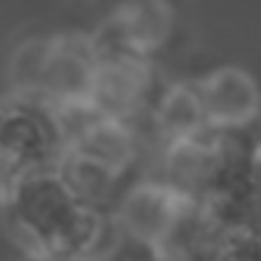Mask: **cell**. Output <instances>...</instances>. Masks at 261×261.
<instances>
[{
	"instance_id": "cell-3",
	"label": "cell",
	"mask_w": 261,
	"mask_h": 261,
	"mask_svg": "<svg viewBox=\"0 0 261 261\" xmlns=\"http://www.w3.org/2000/svg\"><path fill=\"white\" fill-rule=\"evenodd\" d=\"M115 17L138 57H146L152 48H158L169 31V9L160 0H132Z\"/></svg>"
},
{
	"instance_id": "cell-2",
	"label": "cell",
	"mask_w": 261,
	"mask_h": 261,
	"mask_svg": "<svg viewBox=\"0 0 261 261\" xmlns=\"http://www.w3.org/2000/svg\"><path fill=\"white\" fill-rule=\"evenodd\" d=\"M158 126H160V132L169 138V143L202 135L208 121H205L199 90L180 85V87H171L169 93H163L160 110H158Z\"/></svg>"
},
{
	"instance_id": "cell-1",
	"label": "cell",
	"mask_w": 261,
	"mask_h": 261,
	"mask_svg": "<svg viewBox=\"0 0 261 261\" xmlns=\"http://www.w3.org/2000/svg\"><path fill=\"white\" fill-rule=\"evenodd\" d=\"M205 121L208 126H239L255 118L258 110V90L250 76L242 70H219L208 76L199 87Z\"/></svg>"
}]
</instances>
